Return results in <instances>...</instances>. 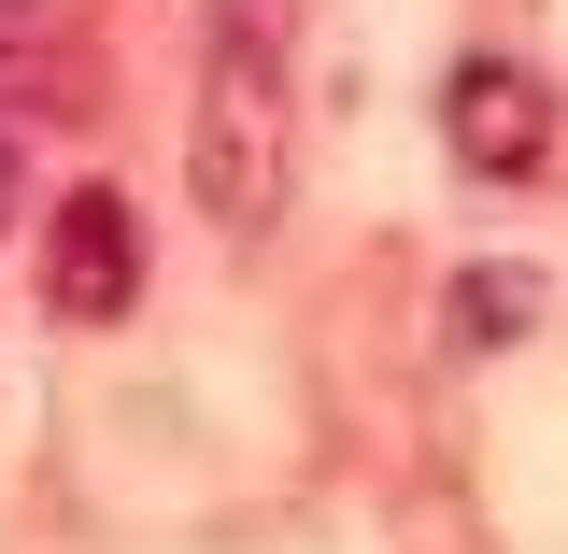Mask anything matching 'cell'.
<instances>
[{"mask_svg":"<svg viewBox=\"0 0 568 554\" xmlns=\"http://www.w3.org/2000/svg\"><path fill=\"white\" fill-rule=\"evenodd\" d=\"M298 171V0H213L200 29V114H185V185L213 228H271Z\"/></svg>","mask_w":568,"mask_h":554,"instance_id":"1","label":"cell"},{"mask_svg":"<svg viewBox=\"0 0 568 554\" xmlns=\"http://www.w3.org/2000/svg\"><path fill=\"white\" fill-rule=\"evenodd\" d=\"M129 299H142V213L114 185H71L43 213V313L58 328H114Z\"/></svg>","mask_w":568,"mask_h":554,"instance_id":"2","label":"cell"},{"mask_svg":"<svg viewBox=\"0 0 568 554\" xmlns=\"http://www.w3.org/2000/svg\"><path fill=\"white\" fill-rule=\"evenodd\" d=\"M555 129H568V114H555V85H540L526 58H469L455 85H440V142H455L484 185H526V171H555Z\"/></svg>","mask_w":568,"mask_h":554,"instance_id":"3","label":"cell"},{"mask_svg":"<svg viewBox=\"0 0 568 554\" xmlns=\"http://www.w3.org/2000/svg\"><path fill=\"white\" fill-rule=\"evenodd\" d=\"M43 71V0H0V85Z\"/></svg>","mask_w":568,"mask_h":554,"instance_id":"4","label":"cell"},{"mask_svg":"<svg viewBox=\"0 0 568 554\" xmlns=\"http://www.w3.org/2000/svg\"><path fill=\"white\" fill-rule=\"evenodd\" d=\"M0 228H14V142H0Z\"/></svg>","mask_w":568,"mask_h":554,"instance_id":"5","label":"cell"}]
</instances>
